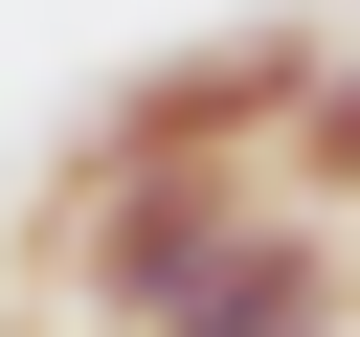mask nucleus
I'll return each mask as SVG.
<instances>
[{
	"instance_id": "1",
	"label": "nucleus",
	"mask_w": 360,
	"mask_h": 337,
	"mask_svg": "<svg viewBox=\"0 0 360 337\" xmlns=\"http://www.w3.org/2000/svg\"><path fill=\"white\" fill-rule=\"evenodd\" d=\"M315 67H338V22H202V45L112 67L90 157H112V180H270V135H292Z\"/></svg>"
},
{
	"instance_id": "2",
	"label": "nucleus",
	"mask_w": 360,
	"mask_h": 337,
	"mask_svg": "<svg viewBox=\"0 0 360 337\" xmlns=\"http://www.w3.org/2000/svg\"><path fill=\"white\" fill-rule=\"evenodd\" d=\"M248 225H270V180H112V157H68V202H45V292H68L90 337H158Z\"/></svg>"
},
{
	"instance_id": "3",
	"label": "nucleus",
	"mask_w": 360,
	"mask_h": 337,
	"mask_svg": "<svg viewBox=\"0 0 360 337\" xmlns=\"http://www.w3.org/2000/svg\"><path fill=\"white\" fill-rule=\"evenodd\" d=\"M338 315H360V225H292V202H270V225L158 315V337H338Z\"/></svg>"
},
{
	"instance_id": "4",
	"label": "nucleus",
	"mask_w": 360,
	"mask_h": 337,
	"mask_svg": "<svg viewBox=\"0 0 360 337\" xmlns=\"http://www.w3.org/2000/svg\"><path fill=\"white\" fill-rule=\"evenodd\" d=\"M270 202H292V225H360V45L292 90V135H270Z\"/></svg>"
}]
</instances>
